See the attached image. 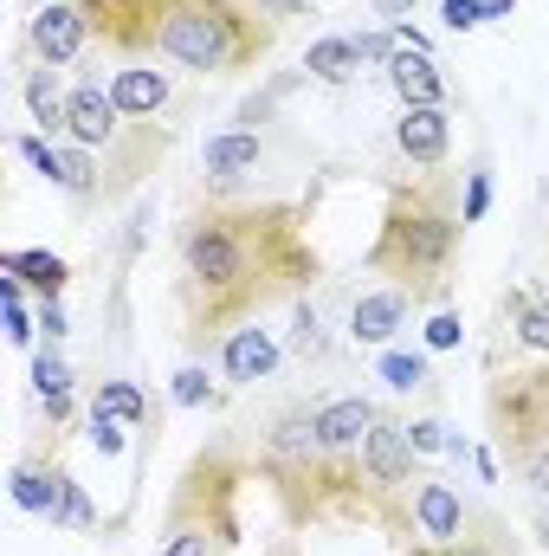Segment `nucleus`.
Listing matches in <instances>:
<instances>
[{
  "mask_svg": "<svg viewBox=\"0 0 549 556\" xmlns=\"http://www.w3.org/2000/svg\"><path fill=\"white\" fill-rule=\"evenodd\" d=\"M130 130V117L117 111V98H111V78H104V65H85L78 78H72V137L78 149H111V142Z\"/></svg>",
  "mask_w": 549,
  "mask_h": 556,
  "instance_id": "11",
  "label": "nucleus"
},
{
  "mask_svg": "<svg viewBox=\"0 0 549 556\" xmlns=\"http://www.w3.org/2000/svg\"><path fill=\"white\" fill-rule=\"evenodd\" d=\"M413 317H420V304H413L408 291H395V285H369V291H356V298H349L343 337H349V343H362V350H388Z\"/></svg>",
  "mask_w": 549,
  "mask_h": 556,
  "instance_id": "12",
  "label": "nucleus"
},
{
  "mask_svg": "<svg viewBox=\"0 0 549 556\" xmlns=\"http://www.w3.org/2000/svg\"><path fill=\"white\" fill-rule=\"evenodd\" d=\"M388 91L401 98V111H420V104H433V111H452V85H446V72H439V59L433 52H395V65H388Z\"/></svg>",
  "mask_w": 549,
  "mask_h": 556,
  "instance_id": "19",
  "label": "nucleus"
},
{
  "mask_svg": "<svg viewBox=\"0 0 549 556\" xmlns=\"http://www.w3.org/2000/svg\"><path fill=\"white\" fill-rule=\"evenodd\" d=\"M408 440H413V453H420V459H433V453H465V440H459L446 420H433V415L408 420Z\"/></svg>",
  "mask_w": 549,
  "mask_h": 556,
  "instance_id": "27",
  "label": "nucleus"
},
{
  "mask_svg": "<svg viewBox=\"0 0 549 556\" xmlns=\"http://www.w3.org/2000/svg\"><path fill=\"white\" fill-rule=\"evenodd\" d=\"M91 408H98V415H117L124 427H149V402H142L137 382H104V389L91 395Z\"/></svg>",
  "mask_w": 549,
  "mask_h": 556,
  "instance_id": "26",
  "label": "nucleus"
},
{
  "mask_svg": "<svg viewBox=\"0 0 549 556\" xmlns=\"http://www.w3.org/2000/svg\"><path fill=\"white\" fill-rule=\"evenodd\" d=\"M20 98H26V117H33L39 137H52V142L72 137V91L59 85V65L26 59V72H20Z\"/></svg>",
  "mask_w": 549,
  "mask_h": 556,
  "instance_id": "17",
  "label": "nucleus"
},
{
  "mask_svg": "<svg viewBox=\"0 0 549 556\" xmlns=\"http://www.w3.org/2000/svg\"><path fill=\"white\" fill-rule=\"evenodd\" d=\"M7 273L20 278V285H33L39 304H59L65 285H72V266H65L59 253H46V247H20V253H7Z\"/></svg>",
  "mask_w": 549,
  "mask_h": 556,
  "instance_id": "22",
  "label": "nucleus"
},
{
  "mask_svg": "<svg viewBox=\"0 0 549 556\" xmlns=\"http://www.w3.org/2000/svg\"><path fill=\"white\" fill-rule=\"evenodd\" d=\"M395 149L408 155L413 168H446L452 162V111H433V104L401 111L395 117Z\"/></svg>",
  "mask_w": 549,
  "mask_h": 556,
  "instance_id": "18",
  "label": "nucleus"
},
{
  "mask_svg": "<svg viewBox=\"0 0 549 556\" xmlns=\"http://www.w3.org/2000/svg\"><path fill=\"white\" fill-rule=\"evenodd\" d=\"M111 98L124 117L137 124H162V111L175 104V72H155V59H124L111 72Z\"/></svg>",
  "mask_w": 549,
  "mask_h": 556,
  "instance_id": "15",
  "label": "nucleus"
},
{
  "mask_svg": "<svg viewBox=\"0 0 549 556\" xmlns=\"http://www.w3.org/2000/svg\"><path fill=\"white\" fill-rule=\"evenodd\" d=\"M65 479H72V466H65V433H52V427H46L26 453H13V466H7L13 505H20L26 518H46V525H52V511H59Z\"/></svg>",
  "mask_w": 549,
  "mask_h": 556,
  "instance_id": "7",
  "label": "nucleus"
},
{
  "mask_svg": "<svg viewBox=\"0 0 549 556\" xmlns=\"http://www.w3.org/2000/svg\"><path fill=\"white\" fill-rule=\"evenodd\" d=\"M356 52H362V65H382V72H388L395 52H401V33H395V26H375V33L356 39Z\"/></svg>",
  "mask_w": 549,
  "mask_h": 556,
  "instance_id": "28",
  "label": "nucleus"
},
{
  "mask_svg": "<svg viewBox=\"0 0 549 556\" xmlns=\"http://www.w3.org/2000/svg\"><path fill=\"white\" fill-rule=\"evenodd\" d=\"M259 162H266L259 130H214L201 142V201H246Z\"/></svg>",
  "mask_w": 549,
  "mask_h": 556,
  "instance_id": "8",
  "label": "nucleus"
},
{
  "mask_svg": "<svg viewBox=\"0 0 549 556\" xmlns=\"http://www.w3.org/2000/svg\"><path fill=\"white\" fill-rule=\"evenodd\" d=\"M485 440L531 505L549 498V356L498 369L485 382Z\"/></svg>",
  "mask_w": 549,
  "mask_h": 556,
  "instance_id": "6",
  "label": "nucleus"
},
{
  "mask_svg": "<svg viewBox=\"0 0 549 556\" xmlns=\"http://www.w3.org/2000/svg\"><path fill=\"white\" fill-rule=\"evenodd\" d=\"M439 20H446L452 33H472V26L485 20V0H439Z\"/></svg>",
  "mask_w": 549,
  "mask_h": 556,
  "instance_id": "32",
  "label": "nucleus"
},
{
  "mask_svg": "<svg viewBox=\"0 0 549 556\" xmlns=\"http://www.w3.org/2000/svg\"><path fill=\"white\" fill-rule=\"evenodd\" d=\"M65 337H72L65 311H59V304H39V343H65Z\"/></svg>",
  "mask_w": 549,
  "mask_h": 556,
  "instance_id": "34",
  "label": "nucleus"
},
{
  "mask_svg": "<svg viewBox=\"0 0 549 556\" xmlns=\"http://www.w3.org/2000/svg\"><path fill=\"white\" fill-rule=\"evenodd\" d=\"M459 317L452 311H433V324H426V350H459Z\"/></svg>",
  "mask_w": 549,
  "mask_h": 556,
  "instance_id": "33",
  "label": "nucleus"
},
{
  "mask_svg": "<svg viewBox=\"0 0 549 556\" xmlns=\"http://www.w3.org/2000/svg\"><path fill=\"white\" fill-rule=\"evenodd\" d=\"M465 194L446 168H420L388 181L382 194V220H375V240L362 253V273L408 291L413 304H446L452 298V278L465 260Z\"/></svg>",
  "mask_w": 549,
  "mask_h": 556,
  "instance_id": "3",
  "label": "nucleus"
},
{
  "mask_svg": "<svg viewBox=\"0 0 549 556\" xmlns=\"http://www.w3.org/2000/svg\"><path fill=\"white\" fill-rule=\"evenodd\" d=\"M253 466H259V485L272 492L278 518L291 531H310V525H330V518H369L362 466H343L323 446V427H317V402L310 395H284L272 415L259 420Z\"/></svg>",
  "mask_w": 549,
  "mask_h": 556,
  "instance_id": "4",
  "label": "nucleus"
},
{
  "mask_svg": "<svg viewBox=\"0 0 549 556\" xmlns=\"http://www.w3.org/2000/svg\"><path fill=\"white\" fill-rule=\"evenodd\" d=\"M91 46L98 39H91V20L78 0H46L26 20V59H39V65H78Z\"/></svg>",
  "mask_w": 549,
  "mask_h": 556,
  "instance_id": "9",
  "label": "nucleus"
},
{
  "mask_svg": "<svg viewBox=\"0 0 549 556\" xmlns=\"http://www.w3.org/2000/svg\"><path fill=\"white\" fill-rule=\"evenodd\" d=\"M33 402H39V415H46L52 433H65L72 415H78V376H72V363H65L59 343L33 350Z\"/></svg>",
  "mask_w": 549,
  "mask_h": 556,
  "instance_id": "16",
  "label": "nucleus"
},
{
  "mask_svg": "<svg viewBox=\"0 0 549 556\" xmlns=\"http://www.w3.org/2000/svg\"><path fill=\"white\" fill-rule=\"evenodd\" d=\"M524 538H531V544L549 556V498H537V505H531V525H524Z\"/></svg>",
  "mask_w": 549,
  "mask_h": 556,
  "instance_id": "35",
  "label": "nucleus"
},
{
  "mask_svg": "<svg viewBox=\"0 0 549 556\" xmlns=\"http://www.w3.org/2000/svg\"><path fill=\"white\" fill-rule=\"evenodd\" d=\"M220 395H227V389L207 376L201 356H188V363L175 369V408H220Z\"/></svg>",
  "mask_w": 549,
  "mask_h": 556,
  "instance_id": "24",
  "label": "nucleus"
},
{
  "mask_svg": "<svg viewBox=\"0 0 549 556\" xmlns=\"http://www.w3.org/2000/svg\"><path fill=\"white\" fill-rule=\"evenodd\" d=\"M259 479L253 466V440H233V433H207L188 466L175 472L168 498H162V518H155V556H233L246 525H240V505H246V485Z\"/></svg>",
  "mask_w": 549,
  "mask_h": 556,
  "instance_id": "5",
  "label": "nucleus"
},
{
  "mask_svg": "<svg viewBox=\"0 0 549 556\" xmlns=\"http://www.w3.org/2000/svg\"><path fill=\"white\" fill-rule=\"evenodd\" d=\"M111 59H155L188 78H246L272 59L278 20L259 0H78Z\"/></svg>",
  "mask_w": 549,
  "mask_h": 556,
  "instance_id": "2",
  "label": "nucleus"
},
{
  "mask_svg": "<svg viewBox=\"0 0 549 556\" xmlns=\"http://www.w3.org/2000/svg\"><path fill=\"white\" fill-rule=\"evenodd\" d=\"M91 446H98L104 459H117V453H124V420H117V415H98V408H91Z\"/></svg>",
  "mask_w": 549,
  "mask_h": 556,
  "instance_id": "31",
  "label": "nucleus"
},
{
  "mask_svg": "<svg viewBox=\"0 0 549 556\" xmlns=\"http://www.w3.org/2000/svg\"><path fill=\"white\" fill-rule=\"evenodd\" d=\"M52 531H72V538H85V531H98V505H91V492L78 485V472L65 479V492H59V511H52Z\"/></svg>",
  "mask_w": 549,
  "mask_h": 556,
  "instance_id": "25",
  "label": "nucleus"
},
{
  "mask_svg": "<svg viewBox=\"0 0 549 556\" xmlns=\"http://www.w3.org/2000/svg\"><path fill=\"white\" fill-rule=\"evenodd\" d=\"M214 363H220V382L227 389H259V382H272L278 363H284V337L266 330V317H253V324H240V330L220 337Z\"/></svg>",
  "mask_w": 549,
  "mask_h": 556,
  "instance_id": "10",
  "label": "nucleus"
},
{
  "mask_svg": "<svg viewBox=\"0 0 549 556\" xmlns=\"http://www.w3.org/2000/svg\"><path fill=\"white\" fill-rule=\"evenodd\" d=\"M375 7H382V13H388V20H401V13H408V7H420V0H375Z\"/></svg>",
  "mask_w": 549,
  "mask_h": 556,
  "instance_id": "36",
  "label": "nucleus"
},
{
  "mask_svg": "<svg viewBox=\"0 0 549 556\" xmlns=\"http://www.w3.org/2000/svg\"><path fill=\"white\" fill-rule=\"evenodd\" d=\"M485 207H491V168L478 162V168L465 175V227H478V220H485Z\"/></svg>",
  "mask_w": 549,
  "mask_h": 556,
  "instance_id": "30",
  "label": "nucleus"
},
{
  "mask_svg": "<svg viewBox=\"0 0 549 556\" xmlns=\"http://www.w3.org/2000/svg\"><path fill=\"white\" fill-rule=\"evenodd\" d=\"M304 72H310L317 85H349V78L362 72V52H356V39L330 33V39H317V46L304 52Z\"/></svg>",
  "mask_w": 549,
  "mask_h": 556,
  "instance_id": "23",
  "label": "nucleus"
},
{
  "mask_svg": "<svg viewBox=\"0 0 549 556\" xmlns=\"http://www.w3.org/2000/svg\"><path fill=\"white\" fill-rule=\"evenodd\" d=\"M382 376H388L395 389H413V382H433V369H426L420 356H401V350H382Z\"/></svg>",
  "mask_w": 549,
  "mask_h": 556,
  "instance_id": "29",
  "label": "nucleus"
},
{
  "mask_svg": "<svg viewBox=\"0 0 549 556\" xmlns=\"http://www.w3.org/2000/svg\"><path fill=\"white\" fill-rule=\"evenodd\" d=\"M505 330L518 337V350L549 356V291L544 285H511L505 291Z\"/></svg>",
  "mask_w": 549,
  "mask_h": 556,
  "instance_id": "21",
  "label": "nucleus"
},
{
  "mask_svg": "<svg viewBox=\"0 0 549 556\" xmlns=\"http://www.w3.org/2000/svg\"><path fill=\"white\" fill-rule=\"evenodd\" d=\"M310 201H194L175 227V304L188 356L220 350L227 330L272 317L323 285V253L310 247Z\"/></svg>",
  "mask_w": 549,
  "mask_h": 556,
  "instance_id": "1",
  "label": "nucleus"
},
{
  "mask_svg": "<svg viewBox=\"0 0 549 556\" xmlns=\"http://www.w3.org/2000/svg\"><path fill=\"white\" fill-rule=\"evenodd\" d=\"M465 518H472V505H465V492L446 485V479H420V485L408 492V538H420V544L459 538Z\"/></svg>",
  "mask_w": 549,
  "mask_h": 556,
  "instance_id": "14",
  "label": "nucleus"
},
{
  "mask_svg": "<svg viewBox=\"0 0 549 556\" xmlns=\"http://www.w3.org/2000/svg\"><path fill=\"white\" fill-rule=\"evenodd\" d=\"M284 350H291L297 363H310V369H323V363L336 356V330H330V317H323L317 291H304V298L291 304V330H284Z\"/></svg>",
  "mask_w": 549,
  "mask_h": 556,
  "instance_id": "20",
  "label": "nucleus"
},
{
  "mask_svg": "<svg viewBox=\"0 0 549 556\" xmlns=\"http://www.w3.org/2000/svg\"><path fill=\"white\" fill-rule=\"evenodd\" d=\"M401 556H531V551H524V538H518V525L505 511L472 505V518H465L459 538H446V544H408Z\"/></svg>",
  "mask_w": 549,
  "mask_h": 556,
  "instance_id": "13",
  "label": "nucleus"
}]
</instances>
